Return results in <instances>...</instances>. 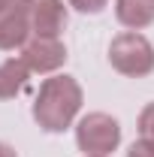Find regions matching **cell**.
<instances>
[{"mask_svg": "<svg viewBox=\"0 0 154 157\" xmlns=\"http://www.w3.org/2000/svg\"><path fill=\"white\" fill-rule=\"evenodd\" d=\"M0 157H18V154H15V148H12V145L0 142Z\"/></svg>", "mask_w": 154, "mask_h": 157, "instance_id": "4fadbf2b", "label": "cell"}, {"mask_svg": "<svg viewBox=\"0 0 154 157\" xmlns=\"http://www.w3.org/2000/svg\"><path fill=\"white\" fill-rule=\"evenodd\" d=\"M39 0H9V6H18V9H33Z\"/></svg>", "mask_w": 154, "mask_h": 157, "instance_id": "7c38bea8", "label": "cell"}, {"mask_svg": "<svg viewBox=\"0 0 154 157\" xmlns=\"http://www.w3.org/2000/svg\"><path fill=\"white\" fill-rule=\"evenodd\" d=\"M30 30H33V27H30V9L6 6V9L0 12V48H3V52L24 45Z\"/></svg>", "mask_w": 154, "mask_h": 157, "instance_id": "5b68a950", "label": "cell"}, {"mask_svg": "<svg viewBox=\"0 0 154 157\" xmlns=\"http://www.w3.org/2000/svg\"><path fill=\"white\" fill-rule=\"evenodd\" d=\"M27 76H30V70H27V63L21 58L3 60L0 63V100L18 97L24 91V85H27Z\"/></svg>", "mask_w": 154, "mask_h": 157, "instance_id": "ba28073f", "label": "cell"}, {"mask_svg": "<svg viewBox=\"0 0 154 157\" xmlns=\"http://www.w3.org/2000/svg\"><path fill=\"white\" fill-rule=\"evenodd\" d=\"M76 142L85 154H109L115 151L118 142H121V127L112 115L106 112H91L79 121L76 127Z\"/></svg>", "mask_w": 154, "mask_h": 157, "instance_id": "3957f363", "label": "cell"}, {"mask_svg": "<svg viewBox=\"0 0 154 157\" xmlns=\"http://www.w3.org/2000/svg\"><path fill=\"white\" fill-rule=\"evenodd\" d=\"M139 133H142V139L154 142V103H148L142 109V115H139Z\"/></svg>", "mask_w": 154, "mask_h": 157, "instance_id": "9c48e42d", "label": "cell"}, {"mask_svg": "<svg viewBox=\"0 0 154 157\" xmlns=\"http://www.w3.org/2000/svg\"><path fill=\"white\" fill-rule=\"evenodd\" d=\"M30 27L37 36H55L67 27V6L64 0H39L30 9Z\"/></svg>", "mask_w": 154, "mask_h": 157, "instance_id": "8992f818", "label": "cell"}, {"mask_svg": "<svg viewBox=\"0 0 154 157\" xmlns=\"http://www.w3.org/2000/svg\"><path fill=\"white\" fill-rule=\"evenodd\" d=\"M70 6H76L79 12H91V15H97V12L106 9V0H70Z\"/></svg>", "mask_w": 154, "mask_h": 157, "instance_id": "30bf717a", "label": "cell"}, {"mask_svg": "<svg viewBox=\"0 0 154 157\" xmlns=\"http://www.w3.org/2000/svg\"><path fill=\"white\" fill-rule=\"evenodd\" d=\"M85 157H103V154H85Z\"/></svg>", "mask_w": 154, "mask_h": 157, "instance_id": "9a60e30c", "label": "cell"}, {"mask_svg": "<svg viewBox=\"0 0 154 157\" xmlns=\"http://www.w3.org/2000/svg\"><path fill=\"white\" fill-rule=\"evenodd\" d=\"M6 6H9V0H0V12H3V9H6Z\"/></svg>", "mask_w": 154, "mask_h": 157, "instance_id": "5bb4252c", "label": "cell"}, {"mask_svg": "<svg viewBox=\"0 0 154 157\" xmlns=\"http://www.w3.org/2000/svg\"><path fill=\"white\" fill-rule=\"evenodd\" d=\"M127 157H154V142H151V139H139V142H133L130 151H127Z\"/></svg>", "mask_w": 154, "mask_h": 157, "instance_id": "8fae6325", "label": "cell"}, {"mask_svg": "<svg viewBox=\"0 0 154 157\" xmlns=\"http://www.w3.org/2000/svg\"><path fill=\"white\" fill-rule=\"evenodd\" d=\"M109 63L121 76L142 78L154 70V45L142 33L127 30V33L112 39V45H109Z\"/></svg>", "mask_w": 154, "mask_h": 157, "instance_id": "7a4b0ae2", "label": "cell"}, {"mask_svg": "<svg viewBox=\"0 0 154 157\" xmlns=\"http://www.w3.org/2000/svg\"><path fill=\"white\" fill-rule=\"evenodd\" d=\"M82 109V88L73 76H52L39 85L33 100V118L42 130L60 133L73 124V118Z\"/></svg>", "mask_w": 154, "mask_h": 157, "instance_id": "6da1fadb", "label": "cell"}, {"mask_svg": "<svg viewBox=\"0 0 154 157\" xmlns=\"http://www.w3.org/2000/svg\"><path fill=\"white\" fill-rule=\"evenodd\" d=\"M21 60L27 63L30 73H52V70L64 67L67 48L55 36H33L21 45Z\"/></svg>", "mask_w": 154, "mask_h": 157, "instance_id": "277c9868", "label": "cell"}, {"mask_svg": "<svg viewBox=\"0 0 154 157\" xmlns=\"http://www.w3.org/2000/svg\"><path fill=\"white\" fill-rule=\"evenodd\" d=\"M115 15L124 27L130 30H142L154 21V0H118Z\"/></svg>", "mask_w": 154, "mask_h": 157, "instance_id": "52a82bcc", "label": "cell"}]
</instances>
